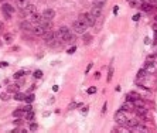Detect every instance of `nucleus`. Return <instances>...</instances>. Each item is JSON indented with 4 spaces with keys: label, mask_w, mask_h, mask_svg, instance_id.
I'll list each match as a JSON object with an SVG mask.
<instances>
[{
    "label": "nucleus",
    "mask_w": 157,
    "mask_h": 133,
    "mask_svg": "<svg viewBox=\"0 0 157 133\" xmlns=\"http://www.w3.org/2000/svg\"><path fill=\"white\" fill-rule=\"evenodd\" d=\"M81 23H84V24L87 26V27H92V26H95V21L96 19L94 16H92L91 13H84V14H81L78 19Z\"/></svg>",
    "instance_id": "1"
},
{
    "label": "nucleus",
    "mask_w": 157,
    "mask_h": 133,
    "mask_svg": "<svg viewBox=\"0 0 157 133\" xmlns=\"http://www.w3.org/2000/svg\"><path fill=\"white\" fill-rule=\"evenodd\" d=\"M115 121H116V123H118L119 126H125L126 125V121H128L126 112L122 111V109H119V111L116 112V115H115Z\"/></svg>",
    "instance_id": "2"
},
{
    "label": "nucleus",
    "mask_w": 157,
    "mask_h": 133,
    "mask_svg": "<svg viewBox=\"0 0 157 133\" xmlns=\"http://www.w3.org/2000/svg\"><path fill=\"white\" fill-rule=\"evenodd\" d=\"M87 26L84 24V23H81L79 20L74 21V24H72V30L75 31V34H84V33H87Z\"/></svg>",
    "instance_id": "3"
},
{
    "label": "nucleus",
    "mask_w": 157,
    "mask_h": 133,
    "mask_svg": "<svg viewBox=\"0 0 157 133\" xmlns=\"http://www.w3.org/2000/svg\"><path fill=\"white\" fill-rule=\"evenodd\" d=\"M2 12H3V14H4L6 19H10V17L13 16V13H14V7H13L12 4L4 3L3 6H2Z\"/></svg>",
    "instance_id": "4"
},
{
    "label": "nucleus",
    "mask_w": 157,
    "mask_h": 133,
    "mask_svg": "<svg viewBox=\"0 0 157 133\" xmlns=\"http://www.w3.org/2000/svg\"><path fill=\"white\" fill-rule=\"evenodd\" d=\"M102 9H104V7L96 6V4H92V9H91V12H89V13H91L95 19H99V17L102 16Z\"/></svg>",
    "instance_id": "5"
},
{
    "label": "nucleus",
    "mask_w": 157,
    "mask_h": 133,
    "mask_svg": "<svg viewBox=\"0 0 157 133\" xmlns=\"http://www.w3.org/2000/svg\"><path fill=\"white\" fill-rule=\"evenodd\" d=\"M43 19H47V20H53L54 17H55V10L53 9H44V12H43Z\"/></svg>",
    "instance_id": "6"
},
{
    "label": "nucleus",
    "mask_w": 157,
    "mask_h": 133,
    "mask_svg": "<svg viewBox=\"0 0 157 133\" xmlns=\"http://www.w3.org/2000/svg\"><path fill=\"white\" fill-rule=\"evenodd\" d=\"M40 26H41L43 29H44V31H50V30H53V20L43 19L41 23H40Z\"/></svg>",
    "instance_id": "7"
},
{
    "label": "nucleus",
    "mask_w": 157,
    "mask_h": 133,
    "mask_svg": "<svg viewBox=\"0 0 157 133\" xmlns=\"http://www.w3.org/2000/svg\"><path fill=\"white\" fill-rule=\"evenodd\" d=\"M120 109L122 111H125V112H130V111H135V104H132V101H126L122 106H120Z\"/></svg>",
    "instance_id": "8"
},
{
    "label": "nucleus",
    "mask_w": 157,
    "mask_h": 133,
    "mask_svg": "<svg viewBox=\"0 0 157 133\" xmlns=\"http://www.w3.org/2000/svg\"><path fill=\"white\" fill-rule=\"evenodd\" d=\"M31 31H33L34 36H43V34L46 33V31H44V29H43V27H41L40 24L33 26V29H31Z\"/></svg>",
    "instance_id": "9"
},
{
    "label": "nucleus",
    "mask_w": 157,
    "mask_h": 133,
    "mask_svg": "<svg viewBox=\"0 0 157 133\" xmlns=\"http://www.w3.org/2000/svg\"><path fill=\"white\" fill-rule=\"evenodd\" d=\"M43 20V16L41 14H38L37 12L31 13V23H34V24H40Z\"/></svg>",
    "instance_id": "10"
},
{
    "label": "nucleus",
    "mask_w": 157,
    "mask_h": 133,
    "mask_svg": "<svg viewBox=\"0 0 157 133\" xmlns=\"http://www.w3.org/2000/svg\"><path fill=\"white\" fill-rule=\"evenodd\" d=\"M58 33H60V37H61L62 40H64V38H65L67 36H68V34L71 33V30L68 29V27H67V26H62L61 29L58 30Z\"/></svg>",
    "instance_id": "11"
},
{
    "label": "nucleus",
    "mask_w": 157,
    "mask_h": 133,
    "mask_svg": "<svg viewBox=\"0 0 157 133\" xmlns=\"http://www.w3.org/2000/svg\"><path fill=\"white\" fill-rule=\"evenodd\" d=\"M20 29L21 30H31L33 29V24L30 21H21L20 23Z\"/></svg>",
    "instance_id": "12"
},
{
    "label": "nucleus",
    "mask_w": 157,
    "mask_h": 133,
    "mask_svg": "<svg viewBox=\"0 0 157 133\" xmlns=\"http://www.w3.org/2000/svg\"><path fill=\"white\" fill-rule=\"evenodd\" d=\"M137 123H139V121H137V119H128V121H126V128H129V129H132L133 126H136Z\"/></svg>",
    "instance_id": "13"
},
{
    "label": "nucleus",
    "mask_w": 157,
    "mask_h": 133,
    "mask_svg": "<svg viewBox=\"0 0 157 133\" xmlns=\"http://www.w3.org/2000/svg\"><path fill=\"white\" fill-rule=\"evenodd\" d=\"M140 7L143 9L145 12H147V13H152V12H153V6H152L150 3H142Z\"/></svg>",
    "instance_id": "14"
},
{
    "label": "nucleus",
    "mask_w": 157,
    "mask_h": 133,
    "mask_svg": "<svg viewBox=\"0 0 157 133\" xmlns=\"http://www.w3.org/2000/svg\"><path fill=\"white\" fill-rule=\"evenodd\" d=\"M26 12L27 13H30V14H31V13H34V12H37V7H36V6H34V4H27V6H26Z\"/></svg>",
    "instance_id": "15"
},
{
    "label": "nucleus",
    "mask_w": 157,
    "mask_h": 133,
    "mask_svg": "<svg viewBox=\"0 0 157 133\" xmlns=\"http://www.w3.org/2000/svg\"><path fill=\"white\" fill-rule=\"evenodd\" d=\"M7 92H13V94L19 92V84H14V85H9Z\"/></svg>",
    "instance_id": "16"
},
{
    "label": "nucleus",
    "mask_w": 157,
    "mask_h": 133,
    "mask_svg": "<svg viewBox=\"0 0 157 133\" xmlns=\"http://www.w3.org/2000/svg\"><path fill=\"white\" fill-rule=\"evenodd\" d=\"M34 116H36V113H34L33 109H31V111H29V112H26V121H33Z\"/></svg>",
    "instance_id": "17"
},
{
    "label": "nucleus",
    "mask_w": 157,
    "mask_h": 133,
    "mask_svg": "<svg viewBox=\"0 0 157 133\" xmlns=\"http://www.w3.org/2000/svg\"><path fill=\"white\" fill-rule=\"evenodd\" d=\"M14 99L16 101H24L26 95L24 94H21V92H16V94H14Z\"/></svg>",
    "instance_id": "18"
},
{
    "label": "nucleus",
    "mask_w": 157,
    "mask_h": 133,
    "mask_svg": "<svg viewBox=\"0 0 157 133\" xmlns=\"http://www.w3.org/2000/svg\"><path fill=\"white\" fill-rule=\"evenodd\" d=\"M82 36H84V43H85V44H89V43H91V40H92V36H91V34L84 33Z\"/></svg>",
    "instance_id": "19"
},
{
    "label": "nucleus",
    "mask_w": 157,
    "mask_h": 133,
    "mask_svg": "<svg viewBox=\"0 0 157 133\" xmlns=\"http://www.w3.org/2000/svg\"><path fill=\"white\" fill-rule=\"evenodd\" d=\"M21 115H24V112H23V109H21V108H17L16 111L13 112V116H14V118H20Z\"/></svg>",
    "instance_id": "20"
},
{
    "label": "nucleus",
    "mask_w": 157,
    "mask_h": 133,
    "mask_svg": "<svg viewBox=\"0 0 157 133\" xmlns=\"http://www.w3.org/2000/svg\"><path fill=\"white\" fill-rule=\"evenodd\" d=\"M23 75H26V71L24 70H20V71H17L16 74L13 75V78H16V79H19V78H21Z\"/></svg>",
    "instance_id": "21"
},
{
    "label": "nucleus",
    "mask_w": 157,
    "mask_h": 133,
    "mask_svg": "<svg viewBox=\"0 0 157 133\" xmlns=\"http://www.w3.org/2000/svg\"><path fill=\"white\" fill-rule=\"evenodd\" d=\"M4 41L6 43H12L13 41V34H10V33H6L4 34Z\"/></svg>",
    "instance_id": "22"
},
{
    "label": "nucleus",
    "mask_w": 157,
    "mask_h": 133,
    "mask_svg": "<svg viewBox=\"0 0 157 133\" xmlns=\"http://www.w3.org/2000/svg\"><path fill=\"white\" fill-rule=\"evenodd\" d=\"M29 4V0H17V6L19 7H26Z\"/></svg>",
    "instance_id": "23"
},
{
    "label": "nucleus",
    "mask_w": 157,
    "mask_h": 133,
    "mask_svg": "<svg viewBox=\"0 0 157 133\" xmlns=\"http://www.w3.org/2000/svg\"><path fill=\"white\" fill-rule=\"evenodd\" d=\"M33 77L34 78H37V79H40L43 77V71L41 70H36L34 71V74H33Z\"/></svg>",
    "instance_id": "24"
},
{
    "label": "nucleus",
    "mask_w": 157,
    "mask_h": 133,
    "mask_svg": "<svg viewBox=\"0 0 157 133\" xmlns=\"http://www.w3.org/2000/svg\"><path fill=\"white\" fill-rule=\"evenodd\" d=\"M34 98H36V96L33 95V94H30L29 96H26V102H27V104H31V102H34Z\"/></svg>",
    "instance_id": "25"
},
{
    "label": "nucleus",
    "mask_w": 157,
    "mask_h": 133,
    "mask_svg": "<svg viewBox=\"0 0 157 133\" xmlns=\"http://www.w3.org/2000/svg\"><path fill=\"white\" fill-rule=\"evenodd\" d=\"M105 3H106V0H94V4H96V6H101V7H104Z\"/></svg>",
    "instance_id": "26"
},
{
    "label": "nucleus",
    "mask_w": 157,
    "mask_h": 133,
    "mask_svg": "<svg viewBox=\"0 0 157 133\" xmlns=\"http://www.w3.org/2000/svg\"><path fill=\"white\" fill-rule=\"evenodd\" d=\"M112 77H113V68L109 66V72H108V82H111L112 81Z\"/></svg>",
    "instance_id": "27"
},
{
    "label": "nucleus",
    "mask_w": 157,
    "mask_h": 133,
    "mask_svg": "<svg viewBox=\"0 0 157 133\" xmlns=\"http://www.w3.org/2000/svg\"><path fill=\"white\" fill-rule=\"evenodd\" d=\"M37 129H38V125L37 123H34V122H31V123H30V130L34 132V130H37Z\"/></svg>",
    "instance_id": "28"
},
{
    "label": "nucleus",
    "mask_w": 157,
    "mask_h": 133,
    "mask_svg": "<svg viewBox=\"0 0 157 133\" xmlns=\"http://www.w3.org/2000/svg\"><path fill=\"white\" fill-rule=\"evenodd\" d=\"M88 94H89V95H94V94H95L96 92V88L95 87H91V88H88Z\"/></svg>",
    "instance_id": "29"
},
{
    "label": "nucleus",
    "mask_w": 157,
    "mask_h": 133,
    "mask_svg": "<svg viewBox=\"0 0 157 133\" xmlns=\"http://www.w3.org/2000/svg\"><path fill=\"white\" fill-rule=\"evenodd\" d=\"M21 109H23V112L26 113V112H29V111H31V109H33V108H31V105L29 104V105H26L24 108H21Z\"/></svg>",
    "instance_id": "30"
},
{
    "label": "nucleus",
    "mask_w": 157,
    "mask_h": 133,
    "mask_svg": "<svg viewBox=\"0 0 157 133\" xmlns=\"http://www.w3.org/2000/svg\"><path fill=\"white\" fill-rule=\"evenodd\" d=\"M145 75H146V70H140V71H139V75H137V77H139V78H143Z\"/></svg>",
    "instance_id": "31"
},
{
    "label": "nucleus",
    "mask_w": 157,
    "mask_h": 133,
    "mask_svg": "<svg viewBox=\"0 0 157 133\" xmlns=\"http://www.w3.org/2000/svg\"><path fill=\"white\" fill-rule=\"evenodd\" d=\"M75 51H77V47H75V46H72V47H71V48H70V50H68V54H74Z\"/></svg>",
    "instance_id": "32"
},
{
    "label": "nucleus",
    "mask_w": 157,
    "mask_h": 133,
    "mask_svg": "<svg viewBox=\"0 0 157 133\" xmlns=\"http://www.w3.org/2000/svg\"><path fill=\"white\" fill-rule=\"evenodd\" d=\"M92 65H94V64H92V63H89V64H88V66H87V70H85V72H87V74H88V72H89V71H91Z\"/></svg>",
    "instance_id": "33"
},
{
    "label": "nucleus",
    "mask_w": 157,
    "mask_h": 133,
    "mask_svg": "<svg viewBox=\"0 0 157 133\" xmlns=\"http://www.w3.org/2000/svg\"><path fill=\"white\" fill-rule=\"evenodd\" d=\"M106 108H108V104L105 102L104 106H102V115H104V113H106Z\"/></svg>",
    "instance_id": "34"
},
{
    "label": "nucleus",
    "mask_w": 157,
    "mask_h": 133,
    "mask_svg": "<svg viewBox=\"0 0 157 133\" xmlns=\"http://www.w3.org/2000/svg\"><path fill=\"white\" fill-rule=\"evenodd\" d=\"M0 98H2V99H3V101H7V99H9L7 94H2V95H0Z\"/></svg>",
    "instance_id": "35"
},
{
    "label": "nucleus",
    "mask_w": 157,
    "mask_h": 133,
    "mask_svg": "<svg viewBox=\"0 0 157 133\" xmlns=\"http://www.w3.org/2000/svg\"><path fill=\"white\" fill-rule=\"evenodd\" d=\"M139 19H140L139 14H135V16H133V21H139Z\"/></svg>",
    "instance_id": "36"
},
{
    "label": "nucleus",
    "mask_w": 157,
    "mask_h": 133,
    "mask_svg": "<svg viewBox=\"0 0 157 133\" xmlns=\"http://www.w3.org/2000/svg\"><path fill=\"white\" fill-rule=\"evenodd\" d=\"M2 66H9V63H6V61H3V63H0V68H2Z\"/></svg>",
    "instance_id": "37"
},
{
    "label": "nucleus",
    "mask_w": 157,
    "mask_h": 133,
    "mask_svg": "<svg viewBox=\"0 0 157 133\" xmlns=\"http://www.w3.org/2000/svg\"><path fill=\"white\" fill-rule=\"evenodd\" d=\"M150 43H152V40H150L149 37H146L145 38V44H150Z\"/></svg>",
    "instance_id": "38"
},
{
    "label": "nucleus",
    "mask_w": 157,
    "mask_h": 133,
    "mask_svg": "<svg viewBox=\"0 0 157 133\" xmlns=\"http://www.w3.org/2000/svg\"><path fill=\"white\" fill-rule=\"evenodd\" d=\"M34 89H36V85H31V87H30V89H29V92H33Z\"/></svg>",
    "instance_id": "39"
},
{
    "label": "nucleus",
    "mask_w": 157,
    "mask_h": 133,
    "mask_svg": "<svg viewBox=\"0 0 157 133\" xmlns=\"http://www.w3.org/2000/svg\"><path fill=\"white\" fill-rule=\"evenodd\" d=\"M95 78H96V79L101 78V72H96V74H95Z\"/></svg>",
    "instance_id": "40"
},
{
    "label": "nucleus",
    "mask_w": 157,
    "mask_h": 133,
    "mask_svg": "<svg viewBox=\"0 0 157 133\" xmlns=\"http://www.w3.org/2000/svg\"><path fill=\"white\" fill-rule=\"evenodd\" d=\"M53 91H54V92L58 91V85H54V87H53Z\"/></svg>",
    "instance_id": "41"
},
{
    "label": "nucleus",
    "mask_w": 157,
    "mask_h": 133,
    "mask_svg": "<svg viewBox=\"0 0 157 133\" xmlns=\"http://www.w3.org/2000/svg\"><path fill=\"white\" fill-rule=\"evenodd\" d=\"M82 113H84V115H87V113H88V108H84L82 109Z\"/></svg>",
    "instance_id": "42"
},
{
    "label": "nucleus",
    "mask_w": 157,
    "mask_h": 133,
    "mask_svg": "<svg viewBox=\"0 0 157 133\" xmlns=\"http://www.w3.org/2000/svg\"><path fill=\"white\" fill-rule=\"evenodd\" d=\"M118 10H119V7H118V6H115V9H113V13L116 14V13H118Z\"/></svg>",
    "instance_id": "43"
},
{
    "label": "nucleus",
    "mask_w": 157,
    "mask_h": 133,
    "mask_svg": "<svg viewBox=\"0 0 157 133\" xmlns=\"http://www.w3.org/2000/svg\"><path fill=\"white\" fill-rule=\"evenodd\" d=\"M4 29V24H3V23H2V21H0V31H2V30H3Z\"/></svg>",
    "instance_id": "44"
},
{
    "label": "nucleus",
    "mask_w": 157,
    "mask_h": 133,
    "mask_svg": "<svg viewBox=\"0 0 157 133\" xmlns=\"http://www.w3.org/2000/svg\"><path fill=\"white\" fill-rule=\"evenodd\" d=\"M0 47H2V40H0Z\"/></svg>",
    "instance_id": "45"
},
{
    "label": "nucleus",
    "mask_w": 157,
    "mask_h": 133,
    "mask_svg": "<svg viewBox=\"0 0 157 133\" xmlns=\"http://www.w3.org/2000/svg\"><path fill=\"white\" fill-rule=\"evenodd\" d=\"M156 21H157V16H156Z\"/></svg>",
    "instance_id": "46"
},
{
    "label": "nucleus",
    "mask_w": 157,
    "mask_h": 133,
    "mask_svg": "<svg viewBox=\"0 0 157 133\" xmlns=\"http://www.w3.org/2000/svg\"><path fill=\"white\" fill-rule=\"evenodd\" d=\"M0 2H4V0H0Z\"/></svg>",
    "instance_id": "47"
}]
</instances>
